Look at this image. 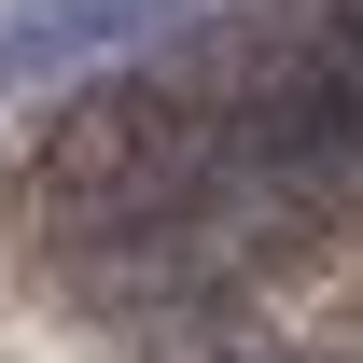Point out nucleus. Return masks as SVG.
Returning a JSON list of instances; mask_svg holds the SVG:
<instances>
[{"mask_svg": "<svg viewBox=\"0 0 363 363\" xmlns=\"http://www.w3.org/2000/svg\"><path fill=\"white\" fill-rule=\"evenodd\" d=\"M168 14H196V0H14L0 14V98L14 84H56V70H98V56L154 43Z\"/></svg>", "mask_w": 363, "mask_h": 363, "instance_id": "nucleus-1", "label": "nucleus"}]
</instances>
